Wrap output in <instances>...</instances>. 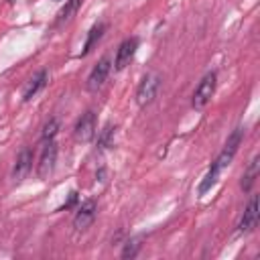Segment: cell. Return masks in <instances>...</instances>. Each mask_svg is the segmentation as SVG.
I'll list each match as a JSON object with an SVG mask.
<instances>
[{
    "instance_id": "cell-1",
    "label": "cell",
    "mask_w": 260,
    "mask_h": 260,
    "mask_svg": "<svg viewBox=\"0 0 260 260\" xmlns=\"http://www.w3.org/2000/svg\"><path fill=\"white\" fill-rule=\"evenodd\" d=\"M240 142H242V128H236V130L230 134V138H228V142H225L223 150H221V152H219V156L213 160V165L209 167L207 175L203 177V181H201V185H199V193H201V195H203L205 191H209V189H211V185L217 181L219 173H221V171L232 162V158H234V156H236V152H238Z\"/></svg>"
},
{
    "instance_id": "cell-2",
    "label": "cell",
    "mask_w": 260,
    "mask_h": 260,
    "mask_svg": "<svg viewBox=\"0 0 260 260\" xmlns=\"http://www.w3.org/2000/svg\"><path fill=\"white\" fill-rule=\"evenodd\" d=\"M215 83H217V77H215L213 71L207 73V75L199 81V85H197L195 91H193V102H191L195 110H203V108L211 102V98H213V93H215Z\"/></svg>"
},
{
    "instance_id": "cell-3",
    "label": "cell",
    "mask_w": 260,
    "mask_h": 260,
    "mask_svg": "<svg viewBox=\"0 0 260 260\" xmlns=\"http://www.w3.org/2000/svg\"><path fill=\"white\" fill-rule=\"evenodd\" d=\"M158 87H160V77H158L156 73L146 75V77L140 81L138 89H136V104H138V106H142V108H144V106H148V104L156 98Z\"/></svg>"
},
{
    "instance_id": "cell-4",
    "label": "cell",
    "mask_w": 260,
    "mask_h": 260,
    "mask_svg": "<svg viewBox=\"0 0 260 260\" xmlns=\"http://www.w3.org/2000/svg\"><path fill=\"white\" fill-rule=\"evenodd\" d=\"M138 49V39L136 37H130L126 41H122V45L118 47L116 51V59H114V67L118 71H122L126 65H130V61L134 59V53Z\"/></svg>"
},
{
    "instance_id": "cell-5",
    "label": "cell",
    "mask_w": 260,
    "mask_h": 260,
    "mask_svg": "<svg viewBox=\"0 0 260 260\" xmlns=\"http://www.w3.org/2000/svg\"><path fill=\"white\" fill-rule=\"evenodd\" d=\"M55 160H57V146L53 140L45 142V148H43V154H41V160H39V169H37V175L41 179H47L53 169H55Z\"/></svg>"
},
{
    "instance_id": "cell-6",
    "label": "cell",
    "mask_w": 260,
    "mask_h": 260,
    "mask_svg": "<svg viewBox=\"0 0 260 260\" xmlns=\"http://www.w3.org/2000/svg\"><path fill=\"white\" fill-rule=\"evenodd\" d=\"M110 67H112V63H110L108 57H102V59L98 61V65L91 69V73H89V77H87V89H89V91H98V89L104 85V81H106V77H108V73H110Z\"/></svg>"
},
{
    "instance_id": "cell-7",
    "label": "cell",
    "mask_w": 260,
    "mask_h": 260,
    "mask_svg": "<svg viewBox=\"0 0 260 260\" xmlns=\"http://www.w3.org/2000/svg\"><path fill=\"white\" fill-rule=\"evenodd\" d=\"M73 134H75V138L81 140V142L91 140L93 134H95V114H93V112H85V114L77 120Z\"/></svg>"
},
{
    "instance_id": "cell-8",
    "label": "cell",
    "mask_w": 260,
    "mask_h": 260,
    "mask_svg": "<svg viewBox=\"0 0 260 260\" xmlns=\"http://www.w3.org/2000/svg\"><path fill=\"white\" fill-rule=\"evenodd\" d=\"M256 223H258V197L252 195V199L248 201V207L244 209V215H242V219L238 223V230L248 234V232H252L256 228Z\"/></svg>"
},
{
    "instance_id": "cell-9",
    "label": "cell",
    "mask_w": 260,
    "mask_h": 260,
    "mask_svg": "<svg viewBox=\"0 0 260 260\" xmlns=\"http://www.w3.org/2000/svg\"><path fill=\"white\" fill-rule=\"evenodd\" d=\"M93 217H95V201L93 199H87V201H83L79 205V209H77V213L73 217V225L77 230H85L93 221Z\"/></svg>"
},
{
    "instance_id": "cell-10",
    "label": "cell",
    "mask_w": 260,
    "mask_h": 260,
    "mask_svg": "<svg viewBox=\"0 0 260 260\" xmlns=\"http://www.w3.org/2000/svg\"><path fill=\"white\" fill-rule=\"evenodd\" d=\"M30 167H32V150L30 148H22L20 154L16 156L14 167H12V179L14 181H22L28 175Z\"/></svg>"
},
{
    "instance_id": "cell-11",
    "label": "cell",
    "mask_w": 260,
    "mask_h": 260,
    "mask_svg": "<svg viewBox=\"0 0 260 260\" xmlns=\"http://www.w3.org/2000/svg\"><path fill=\"white\" fill-rule=\"evenodd\" d=\"M45 83H47V71L41 69L39 73H35V75L28 79V83H26V87H24V93H22V100H24V102L32 100V98L39 93V89L45 87Z\"/></svg>"
},
{
    "instance_id": "cell-12",
    "label": "cell",
    "mask_w": 260,
    "mask_h": 260,
    "mask_svg": "<svg viewBox=\"0 0 260 260\" xmlns=\"http://www.w3.org/2000/svg\"><path fill=\"white\" fill-rule=\"evenodd\" d=\"M258 167H260L258 156H254V158L250 160L248 169H246L244 175H242V189H244V191H250V189H252V185H254V181H256V177H258Z\"/></svg>"
},
{
    "instance_id": "cell-13",
    "label": "cell",
    "mask_w": 260,
    "mask_h": 260,
    "mask_svg": "<svg viewBox=\"0 0 260 260\" xmlns=\"http://www.w3.org/2000/svg\"><path fill=\"white\" fill-rule=\"evenodd\" d=\"M81 2H83V0H67L65 6H63V8L59 10V14H57V24H63V22L71 20V16L77 12V8L81 6Z\"/></svg>"
},
{
    "instance_id": "cell-14",
    "label": "cell",
    "mask_w": 260,
    "mask_h": 260,
    "mask_svg": "<svg viewBox=\"0 0 260 260\" xmlns=\"http://www.w3.org/2000/svg\"><path fill=\"white\" fill-rule=\"evenodd\" d=\"M102 32H104V24H95V26H91L89 37H87V41H85V45H83V55L91 51V47H93V45H95V41L102 37Z\"/></svg>"
},
{
    "instance_id": "cell-15",
    "label": "cell",
    "mask_w": 260,
    "mask_h": 260,
    "mask_svg": "<svg viewBox=\"0 0 260 260\" xmlns=\"http://www.w3.org/2000/svg\"><path fill=\"white\" fill-rule=\"evenodd\" d=\"M57 130H59V120L57 118H51L47 124H45V128H43V142H49V140H53L55 138V134H57Z\"/></svg>"
},
{
    "instance_id": "cell-16",
    "label": "cell",
    "mask_w": 260,
    "mask_h": 260,
    "mask_svg": "<svg viewBox=\"0 0 260 260\" xmlns=\"http://www.w3.org/2000/svg\"><path fill=\"white\" fill-rule=\"evenodd\" d=\"M112 126L108 124L102 132H100V140H98V146H100V150H104V148H108L110 146V142H112Z\"/></svg>"
},
{
    "instance_id": "cell-17",
    "label": "cell",
    "mask_w": 260,
    "mask_h": 260,
    "mask_svg": "<svg viewBox=\"0 0 260 260\" xmlns=\"http://www.w3.org/2000/svg\"><path fill=\"white\" fill-rule=\"evenodd\" d=\"M136 252H138V242L136 240H130V242H126V246L122 250V258H134Z\"/></svg>"
},
{
    "instance_id": "cell-18",
    "label": "cell",
    "mask_w": 260,
    "mask_h": 260,
    "mask_svg": "<svg viewBox=\"0 0 260 260\" xmlns=\"http://www.w3.org/2000/svg\"><path fill=\"white\" fill-rule=\"evenodd\" d=\"M75 203H77V193L73 191V193H69V199L63 203V207H61V209H69V207H73Z\"/></svg>"
},
{
    "instance_id": "cell-19",
    "label": "cell",
    "mask_w": 260,
    "mask_h": 260,
    "mask_svg": "<svg viewBox=\"0 0 260 260\" xmlns=\"http://www.w3.org/2000/svg\"><path fill=\"white\" fill-rule=\"evenodd\" d=\"M8 2H14V0H8Z\"/></svg>"
}]
</instances>
